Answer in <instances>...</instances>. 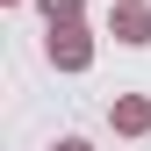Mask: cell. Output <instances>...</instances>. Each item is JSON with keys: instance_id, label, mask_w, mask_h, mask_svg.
<instances>
[{"instance_id": "1", "label": "cell", "mask_w": 151, "mask_h": 151, "mask_svg": "<svg viewBox=\"0 0 151 151\" xmlns=\"http://www.w3.org/2000/svg\"><path fill=\"white\" fill-rule=\"evenodd\" d=\"M43 50H50V65H58V72H86V65H93V36H86L79 22H72V29H50Z\"/></svg>"}, {"instance_id": "2", "label": "cell", "mask_w": 151, "mask_h": 151, "mask_svg": "<svg viewBox=\"0 0 151 151\" xmlns=\"http://www.w3.org/2000/svg\"><path fill=\"white\" fill-rule=\"evenodd\" d=\"M108 36L115 43H151V7L144 0H108Z\"/></svg>"}, {"instance_id": "3", "label": "cell", "mask_w": 151, "mask_h": 151, "mask_svg": "<svg viewBox=\"0 0 151 151\" xmlns=\"http://www.w3.org/2000/svg\"><path fill=\"white\" fill-rule=\"evenodd\" d=\"M108 122H115L122 137H151V101H144V93H115Z\"/></svg>"}, {"instance_id": "4", "label": "cell", "mask_w": 151, "mask_h": 151, "mask_svg": "<svg viewBox=\"0 0 151 151\" xmlns=\"http://www.w3.org/2000/svg\"><path fill=\"white\" fill-rule=\"evenodd\" d=\"M36 7H43V22H50V29H72V22L86 14V0H36Z\"/></svg>"}, {"instance_id": "5", "label": "cell", "mask_w": 151, "mask_h": 151, "mask_svg": "<svg viewBox=\"0 0 151 151\" xmlns=\"http://www.w3.org/2000/svg\"><path fill=\"white\" fill-rule=\"evenodd\" d=\"M58 151H93V144H86V137H58Z\"/></svg>"}, {"instance_id": "6", "label": "cell", "mask_w": 151, "mask_h": 151, "mask_svg": "<svg viewBox=\"0 0 151 151\" xmlns=\"http://www.w3.org/2000/svg\"><path fill=\"white\" fill-rule=\"evenodd\" d=\"M7 7H14V0H7Z\"/></svg>"}]
</instances>
